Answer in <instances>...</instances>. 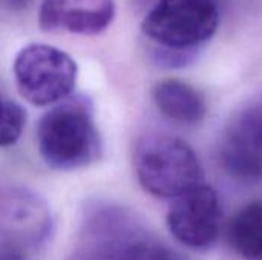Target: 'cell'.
<instances>
[{"instance_id": "cell-6", "label": "cell", "mask_w": 262, "mask_h": 260, "mask_svg": "<svg viewBox=\"0 0 262 260\" xmlns=\"http://www.w3.org/2000/svg\"><path fill=\"white\" fill-rule=\"evenodd\" d=\"M167 227L184 247L193 250L212 247L223 227V210L216 192L201 182L175 198L167 211Z\"/></svg>"}, {"instance_id": "cell-15", "label": "cell", "mask_w": 262, "mask_h": 260, "mask_svg": "<svg viewBox=\"0 0 262 260\" xmlns=\"http://www.w3.org/2000/svg\"><path fill=\"white\" fill-rule=\"evenodd\" d=\"M140 3H146V2H150V0H138Z\"/></svg>"}, {"instance_id": "cell-12", "label": "cell", "mask_w": 262, "mask_h": 260, "mask_svg": "<svg viewBox=\"0 0 262 260\" xmlns=\"http://www.w3.org/2000/svg\"><path fill=\"white\" fill-rule=\"evenodd\" d=\"M198 51H183V49H170L163 46L154 48V60L157 64L163 67H184L190 64Z\"/></svg>"}, {"instance_id": "cell-3", "label": "cell", "mask_w": 262, "mask_h": 260, "mask_svg": "<svg viewBox=\"0 0 262 260\" xmlns=\"http://www.w3.org/2000/svg\"><path fill=\"white\" fill-rule=\"evenodd\" d=\"M12 72L18 93L32 106L45 107L72 93L78 66L68 52L57 46L31 43L17 52Z\"/></svg>"}, {"instance_id": "cell-4", "label": "cell", "mask_w": 262, "mask_h": 260, "mask_svg": "<svg viewBox=\"0 0 262 260\" xmlns=\"http://www.w3.org/2000/svg\"><path fill=\"white\" fill-rule=\"evenodd\" d=\"M218 25L216 0H155L141 29L155 46L198 51L213 37Z\"/></svg>"}, {"instance_id": "cell-8", "label": "cell", "mask_w": 262, "mask_h": 260, "mask_svg": "<svg viewBox=\"0 0 262 260\" xmlns=\"http://www.w3.org/2000/svg\"><path fill=\"white\" fill-rule=\"evenodd\" d=\"M115 0H41L38 26L45 32L98 35L114 21Z\"/></svg>"}, {"instance_id": "cell-2", "label": "cell", "mask_w": 262, "mask_h": 260, "mask_svg": "<svg viewBox=\"0 0 262 260\" xmlns=\"http://www.w3.org/2000/svg\"><path fill=\"white\" fill-rule=\"evenodd\" d=\"M134 167L144 192L160 199H175L203 179V169L193 149L167 133L141 138L135 147Z\"/></svg>"}, {"instance_id": "cell-13", "label": "cell", "mask_w": 262, "mask_h": 260, "mask_svg": "<svg viewBox=\"0 0 262 260\" xmlns=\"http://www.w3.org/2000/svg\"><path fill=\"white\" fill-rule=\"evenodd\" d=\"M0 260H26L23 254L14 247H3L0 250Z\"/></svg>"}, {"instance_id": "cell-14", "label": "cell", "mask_w": 262, "mask_h": 260, "mask_svg": "<svg viewBox=\"0 0 262 260\" xmlns=\"http://www.w3.org/2000/svg\"><path fill=\"white\" fill-rule=\"evenodd\" d=\"M6 2H9L12 8H23L29 3V0H6Z\"/></svg>"}, {"instance_id": "cell-5", "label": "cell", "mask_w": 262, "mask_h": 260, "mask_svg": "<svg viewBox=\"0 0 262 260\" xmlns=\"http://www.w3.org/2000/svg\"><path fill=\"white\" fill-rule=\"evenodd\" d=\"M98 219L103 239H95L72 260H187L173 248L149 238L121 210H104Z\"/></svg>"}, {"instance_id": "cell-10", "label": "cell", "mask_w": 262, "mask_h": 260, "mask_svg": "<svg viewBox=\"0 0 262 260\" xmlns=\"http://www.w3.org/2000/svg\"><path fill=\"white\" fill-rule=\"evenodd\" d=\"M227 241L244 260H262V201L244 205L230 219Z\"/></svg>"}, {"instance_id": "cell-7", "label": "cell", "mask_w": 262, "mask_h": 260, "mask_svg": "<svg viewBox=\"0 0 262 260\" xmlns=\"http://www.w3.org/2000/svg\"><path fill=\"white\" fill-rule=\"evenodd\" d=\"M223 169L235 181L258 184L262 181V109L247 107L226 124L220 144Z\"/></svg>"}, {"instance_id": "cell-9", "label": "cell", "mask_w": 262, "mask_h": 260, "mask_svg": "<svg viewBox=\"0 0 262 260\" xmlns=\"http://www.w3.org/2000/svg\"><path fill=\"white\" fill-rule=\"evenodd\" d=\"M152 98L158 110L175 123L192 126L204 120V98L195 87L181 80L158 81L152 89Z\"/></svg>"}, {"instance_id": "cell-11", "label": "cell", "mask_w": 262, "mask_h": 260, "mask_svg": "<svg viewBox=\"0 0 262 260\" xmlns=\"http://www.w3.org/2000/svg\"><path fill=\"white\" fill-rule=\"evenodd\" d=\"M26 112L11 98L0 93V149L14 146L25 129Z\"/></svg>"}, {"instance_id": "cell-1", "label": "cell", "mask_w": 262, "mask_h": 260, "mask_svg": "<svg viewBox=\"0 0 262 260\" xmlns=\"http://www.w3.org/2000/svg\"><path fill=\"white\" fill-rule=\"evenodd\" d=\"M35 136L40 156L55 170L88 167L97 162L103 152L92 103L83 95H69L45 112Z\"/></svg>"}]
</instances>
